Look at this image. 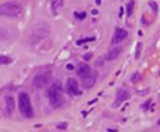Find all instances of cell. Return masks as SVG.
Here are the masks:
<instances>
[{
	"label": "cell",
	"instance_id": "17",
	"mask_svg": "<svg viewBox=\"0 0 160 132\" xmlns=\"http://www.w3.org/2000/svg\"><path fill=\"white\" fill-rule=\"evenodd\" d=\"M141 49H142V43H138L137 45V52H135V57H139V54H141Z\"/></svg>",
	"mask_w": 160,
	"mask_h": 132
},
{
	"label": "cell",
	"instance_id": "19",
	"mask_svg": "<svg viewBox=\"0 0 160 132\" xmlns=\"http://www.w3.org/2000/svg\"><path fill=\"white\" fill-rule=\"evenodd\" d=\"M77 17H78V18H81V20H82V18H85V13H79V14L77 13Z\"/></svg>",
	"mask_w": 160,
	"mask_h": 132
},
{
	"label": "cell",
	"instance_id": "6",
	"mask_svg": "<svg viewBox=\"0 0 160 132\" xmlns=\"http://www.w3.org/2000/svg\"><path fill=\"white\" fill-rule=\"evenodd\" d=\"M49 81H50L49 74H39V75H36L34 78V88L43 89L47 83H49Z\"/></svg>",
	"mask_w": 160,
	"mask_h": 132
},
{
	"label": "cell",
	"instance_id": "16",
	"mask_svg": "<svg viewBox=\"0 0 160 132\" xmlns=\"http://www.w3.org/2000/svg\"><path fill=\"white\" fill-rule=\"evenodd\" d=\"M149 6H150V8H152V10H153V11H155V13H156V11H158V10H159L158 4H156V3H155V2H149Z\"/></svg>",
	"mask_w": 160,
	"mask_h": 132
},
{
	"label": "cell",
	"instance_id": "12",
	"mask_svg": "<svg viewBox=\"0 0 160 132\" xmlns=\"http://www.w3.org/2000/svg\"><path fill=\"white\" fill-rule=\"evenodd\" d=\"M6 106H7V111L8 113H13L14 111L16 103H14V99L11 97V96H7V97H6Z\"/></svg>",
	"mask_w": 160,
	"mask_h": 132
},
{
	"label": "cell",
	"instance_id": "3",
	"mask_svg": "<svg viewBox=\"0 0 160 132\" xmlns=\"http://www.w3.org/2000/svg\"><path fill=\"white\" fill-rule=\"evenodd\" d=\"M47 97L50 100V104L53 107H59L63 104V97H61V89L59 83H54L53 86H50V89H47L46 92Z\"/></svg>",
	"mask_w": 160,
	"mask_h": 132
},
{
	"label": "cell",
	"instance_id": "11",
	"mask_svg": "<svg viewBox=\"0 0 160 132\" xmlns=\"http://www.w3.org/2000/svg\"><path fill=\"white\" fill-rule=\"evenodd\" d=\"M64 0H52V10L54 14H57L60 11V8L63 7Z\"/></svg>",
	"mask_w": 160,
	"mask_h": 132
},
{
	"label": "cell",
	"instance_id": "9",
	"mask_svg": "<svg viewBox=\"0 0 160 132\" xmlns=\"http://www.w3.org/2000/svg\"><path fill=\"white\" fill-rule=\"evenodd\" d=\"M77 73H78V77L87 78L91 74V68H89V65L85 64V63H79L78 68H77Z\"/></svg>",
	"mask_w": 160,
	"mask_h": 132
},
{
	"label": "cell",
	"instance_id": "20",
	"mask_svg": "<svg viewBox=\"0 0 160 132\" xmlns=\"http://www.w3.org/2000/svg\"><path fill=\"white\" fill-rule=\"evenodd\" d=\"M84 59H85V60H91V59H92V54H91V53H87V54L84 56Z\"/></svg>",
	"mask_w": 160,
	"mask_h": 132
},
{
	"label": "cell",
	"instance_id": "1",
	"mask_svg": "<svg viewBox=\"0 0 160 132\" xmlns=\"http://www.w3.org/2000/svg\"><path fill=\"white\" fill-rule=\"evenodd\" d=\"M21 13H22V7L18 4V3L8 2V3H4V4L0 6V14L4 17L14 18V17L21 16Z\"/></svg>",
	"mask_w": 160,
	"mask_h": 132
},
{
	"label": "cell",
	"instance_id": "14",
	"mask_svg": "<svg viewBox=\"0 0 160 132\" xmlns=\"http://www.w3.org/2000/svg\"><path fill=\"white\" fill-rule=\"evenodd\" d=\"M11 59L7 56H0V64H10Z\"/></svg>",
	"mask_w": 160,
	"mask_h": 132
},
{
	"label": "cell",
	"instance_id": "15",
	"mask_svg": "<svg viewBox=\"0 0 160 132\" xmlns=\"http://www.w3.org/2000/svg\"><path fill=\"white\" fill-rule=\"evenodd\" d=\"M132 8H134V2H129L127 6V16H131L132 14Z\"/></svg>",
	"mask_w": 160,
	"mask_h": 132
},
{
	"label": "cell",
	"instance_id": "2",
	"mask_svg": "<svg viewBox=\"0 0 160 132\" xmlns=\"http://www.w3.org/2000/svg\"><path fill=\"white\" fill-rule=\"evenodd\" d=\"M18 109L22 116H25L26 118H31V117L34 116V109H32V104H31V99H29V96L26 95L25 92L20 93V96H18Z\"/></svg>",
	"mask_w": 160,
	"mask_h": 132
},
{
	"label": "cell",
	"instance_id": "8",
	"mask_svg": "<svg viewBox=\"0 0 160 132\" xmlns=\"http://www.w3.org/2000/svg\"><path fill=\"white\" fill-rule=\"evenodd\" d=\"M129 99V93L125 91V89H118L117 93H115V103H114V107L118 106L120 103H123V101L128 100Z\"/></svg>",
	"mask_w": 160,
	"mask_h": 132
},
{
	"label": "cell",
	"instance_id": "4",
	"mask_svg": "<svg viewBox=\"0 0 160 132\" xmlns=\"http://www.w3.org/2000/svg\"><path fill=\"white\" fill-rule=\"evenodd\" d=\"M47 32H49V28H47V25H43V24H39V25H36L34 28V31H32V35H31V43H36L39 39L47 36Z\"/></svg>",
	"mask_w": 160,
	"mask_h": 132
},
{
	"label": "cell",
	"instance_id": "21",
	"mask_svg": "<svg viewBox=\"0 0 160 132\" xmlns=\"http://www.w3.org/2000/svg\"><path fill=\"white\" fill-rule=\"evenodd\" d=\"M138 77H139V74H135V75L131 78V81H132V82H134V81H137V79H138Z\"/></svg>",
	"mask_w": 160,
	"mask_h": 132
},
{
	"label": "cell",
	"instance_id": "10",
	"mask_svg": "<svg viewBox=\"0 0 160 132\" xmlns=\"http://www.w3.org/2000/svg\"><path fill=\"white\" fill-rule=\"evenodd\" d=\"M121 52H123V46H111V49L109 50V53H107V56H106V60H114V59H117L118 56L121 54Z\"/></svg>",
	"mask_w": 160,
	"mask_h": 132
},
{
	"label": "cell",
	"instance_id": "7",
	"mask_svg": "<svg viewBox=\"0 0 160 132\" xmlns=\"http://www.w3.org/2000/svg\"><path fill=\"white\" fill-rule=\"evenodd\" d=\"M67 92L73 96H77L79 95V88H78V82H77L74 78H70L67 81Z\"/></svg>",
	"mask_w": 160,
	"mask_h": 132
},
{
	"label": "cell",
	"instance_id": "5",
	"mask_svg": "<svg viewBox=\"0 0 160 132\" xmlns=\"http://www.w3.org/2000/svg\"><path fill=\"white\" fill-rule=\"evenodd\" d=\"M128 38V32L123 28H117L114 31V35H113V39H111V46H115L118 43H123V40Z\"/></svg>",
	"mask_w": 160,
	"mask_h": 132
},
{
	"label": "cell",
	"instance_id": "23",
	"mask_svg": "<svg viewBox=\"0 0 160 132\" xmlns=\"http://www.w3.org/2000/svg\"><path fill=\"white\" fill-rule=\"evenodd\" d=\"M159 125H160V121H159Z\"/></svg>",
	"mask_w": 160,
	"mask_h": 132
},
{
	"label": "cell",
	"instance_id": "13",
	"mask_svg": "<svg viewBox=\"0 0 160 132\" xmlns=\"http://www.w3.org/2000/svg\"><path fill=\"white\" fill-rule=\"evenodd\" d=\"M93 83H95V75H92V77L88 75L87 78H84L85 88H92V86H93Z\"/></svg>",
	"mask_w": 160,
	"mask_h": 132
},
{
	"label": "cell",
	"instance_id": "22",
	"mask_svg": "<svg viewBox=\"0 0 160 132\" xmlns=\"http://www.w3.org/2000/svg\"><path fill=\"white\" fill-rule=\"evenodd\" d=\"M67 127V124H61V125H59V128H66Z\"/></svg>",
	"mask_w": 160,
	"mask_h": 132
},
{
	"label": "cell",
	"instance_id": "18",
	"mask_svg": "<svg viewBox=\"0 0 160 132\" xmlns=\"http://www.w3.org/2000/svg\"><path fill=\"white\" fill-rule=\"evenodd\" d=\"M91 40H93V38H89V39H81V40L77 42V45H82V43H85V42H91Z\"/></svg>",
	"mask_w": 160,
	"mask_h": 132
}]
</instances>
